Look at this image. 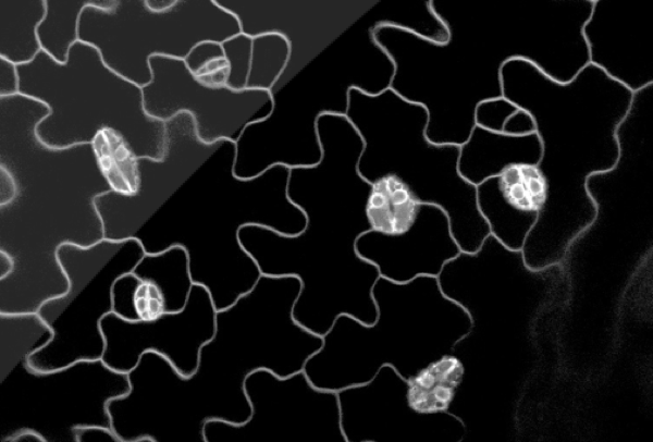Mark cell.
Listing matches in <instances>:
<instances>
[{
	"instance_id": "obj_1",
	"label": "cell",
	"mask_w": 653,
	"mask_h": 442,
	"mask_svg": "<svg viewBox=\"0 0 653 442\" xmlns=\"http://www.w3.org/2000/svg\"><path fill=\"white\" fill-rule=\"evenodd\" d=\"M430 5L447 29L446 42L391 25L378 26L373 38L394 65L390 89L424 108L432 143L460 146L468 139L478 105L503 96L507 61H529L560 83L589 64L582 28L592 0Z\"/></svg>"
},
{
	"instance_id": "obj_2",
	"label": "cell",
	"mask_w": 653,
	"mask_h": 442,
	"mask_svg": "<svg viewBox=\"0 0 653 442\" xmlns=\"http://www.w3.org/2000/svg\"><path fill=\"white\" fill-rule=\"evenodd\" d=\"M300 287L296 277L261 274L249 292L217 310L214 334L189 377L155 352L143 354L127 373L130 391L114 403L125 431L136 441L205 442L210 419L245 422L246 378L260 369L294 375L322 345V336L293 316Z\"/></svg>"
},
{
	"instance_id": "obj_3",
	"label": "cell",
	"mask_w": 653,
	"mask_h": 442,
	"mask_svg": "<svg viewBox=\"0 0 653 442\" xmlns=\"http://www.w3.org/2000/svg\"><path fill=\"white\" fill-rule=\"evenodd\" d=\"M318 134L321 160L289 169L287 181V196L305 213V229L283 235L245 225L238 237L261 274L300 281L293 316L323 336L341 315L366 324L375 321L372 287L380 274L356 249L358 237L373 229V185L358 171L362 140L345 115H322Z\"/></svg>"
},
{
	"instance_id": "obj_4",
	"label": "cell",
	"mask_w": 653,
	"mask_h": 442,
	"mask_svg": "<svg viewBox=\"0 0 653 442\" xmlns=\"http://www.w3.org/2000/svg\"><path fill=\"white\" fill-rule=\"evenodd\" d=\"M48 112L20 94L0 97V167L17 187L15 198L0 206V251L14 263L0 279V314L37 312L67 291L58 250L104 238L95 199L118 188L95 144L52 148L37 137Z\"/></svg>"
},
{
	"instance_id": "obj_5",
	"label": "cell",
	"mask_w": 653,
	"mask_h": 442,
	"mask_svg": "<svg viewBox=\"0 0 653 442\" xmlns=\"http://www.w3.org/2000/svg\"><path fill=\"white\" fill-rule=\"evenodd\" d=\"M501 76L503 97L532 116L541 143L544 201L521 251L531 269L560 265L594 220L587 180L616 164V132L633 93L590 63L567 83L522 59L507 61Z\"/></svg>"
},
{
	"instance_id": "obj_6",
	"label": "cell",
	"mask_w": 653,
	"mask_h": 442,
	"mask_svg": "<svg viewBox=\"0 0 653 442\" xmlns=\"http://www.w3.org/2000/svg\"><path fill=\"white\" fill-rule=\"evenodd\" d=\"M396 1L378 0L328 49L271 90L270 114L247 125L234 143L235 176L251 179L278 164L293 169L319 163V119L346 115L352 89L378 95L390 88L394 65L375 42L373 29L396 26Z\"/></svg>"
},
{
	"instance_id": "obj_7",
	"label": "cell",
	"mask_w": 653,
	"mask_h": 442,
	"mask_svg": "<svg viewBox=\"0 0 653 442\" xmlns=\"http://www.w3.org/2000/svg\"><path fill=\"white\" fill-rule=\"evenodd\" d=\"M377 319L366 324L341 315L304 371L320 389L337 392L371 380L383 366L415 383L453 359L469 332L467 311L442 292L436 277L397 283L379 278L372 287Z\"/></svg>"
},
{
	"instance_id": "obj_8",
	"label": "cell",
	"mask_w": 653,
	"mask_h": 442,
	"mask_svg": "<svg viewBox=\"0 0 653 442\" xmlns=\"http://www.w3.org/2000/svg\"><path fill=\"white\" fill-rule=\"evenodd\" d=\"M362 140L359 174L372 185L392 179L416 204L440 207L461 251H476L490 229L477 205L476 186L458 171L459 146L428 139V114L392 89L349 93L345 115Z\"/></svg>"
},
{
	"instance_id": "obj_9",
	"label": "cell",
	"mask_w": 653,
	"mask_h": 442,
	"mask_svg": "<svg viewBox=\"0 0 653 442\" xmlns=\"http://www.w3.org/2000/svg\"><path fill=\"white\" fill-rule=\"evenodd\" d=\"M19 94L41 101L49 112L36 126L37 137L52 148L95 144L112 133L133 159H160L165 123L144 109L143 88L112 71L91 45L77 41L65 63L45 51L17 65Z\"/></svg>"
},
{
	"instance_id": "obj_10",
	"label": "cell",
	"mask_w": 653,
	"mask_h": 442,
	"mask_svg": "<svg viewBox=\"0 0 653 442\" xmlns=\"http://www.w3.org/2000/svg\"><path fill=\"white\" fill-rule=\"evenodd\" d=\"M235 144L224 140L199 169L207 186L202 221L196 234L178 246L188 256L194 284L205 286L217 310L249 292L261 272L239 242L245 225H260L296 235L305 213L287 196L289 169L278 164L251 179L233 172Z\"/></svg>"
},
{
	"instance_id": "obj_11",
	"label": "cell",
	"mask_w": 653,
	"mask_h": 442,
	"mask_svg": "<svg viewBox=\"0 0 653 442\" xmlns=\"http://www.w3.org/2000/svg\"><path fill=\"white\" fill-rule=\"evenodd\" d=\"M436 278L444 295L471 320L469 332L454 347L457 363L527 349L535 318L565 280L560 265L531 269L521 250L491 234L476 251H460L447 261Z\"/></svg>"
},
{
	"instance_id": "obj_12",
	"label": "cell",
	"mask_w": 653,
	"mask_h": 442,
	"mask_svg": "<svg viewBox=\"0 0 653 442\" xmlns=\"http://www.w3.org/2000/svg\"><path fill=\"white\" fill-rule=\"evenodd\" d=\"M241 34L237 19L215 0H176L155 12L145 0H93L82 11L79 41L94 46L112 71L140 86L151 82L150 58L185 60L204 41Z\"/></svg>"
},
{
	"instance_id": "obj_13",
	"label": "cell",
	"mask_w": 653,
	"mask_h": 442,
	"mask_svg": "<svg viewBox=\"0 0 653 442\" xmlns=\"http://www.w3.org/2000/svg\"><path fill=\"white\" fill-rule=\"evenodd\" d=\"M128 391L127 373L102 359L45 372L24 359L0 381V442L25 430L37 432L44 442H76L78 427L111 428L108 404Z\"/></svg>"
},
{
	"instance_id": "obj_14",
	"label": "cell",
	"mask_w": 653,
	"mask_h": 442,
	"mask_svg": "<svg viewBox=\"0 0 653 442\" xmlns=\"http://www.w3.org/2000/svg\"><path fill=\"white\" fill-rule=\"evenodd\" d=\"M144 255L136 237L103 238L89 247L62 245L58 258L69 288L46 300L37 311L53 336L28 357V365L45 372L79 360L101 359L106 346L101 320L113 311V284L121 275L132 272Z\"/></svg>"
},
{
	"instance_id": "obj_15",
	"label": "cell",
	"mask_w": 653,
	"mask_h": 442,
	"mask_svg": "<svg viewBox=\"0 0 653 442\" xmlns=\"http://www.w3.org/2000/svg\"><path fill=\"white\" fill-rule=\"evenodd\" d=\"M245 393L249 418L242 423L206 421L205 442H346L337 393L315 386L304 370L287 377L254 371Z\"/></svg>"
},
{
	"instance_id": "obj_16",
	"label": "cell",
	"mask_w": 653,
	"mask_h": 442,
	"mask_svg": "<svg viewBox=\"0 0 653 442\" xmlns=\"http://www.w3.org/2000/svg\"><path fill=\"white\" fill-rule=\"evenodd\" d=\"M151 82L143 87L144 109L167 122L178 113L192 115L197 136L206 144L236 143L245 127L272 110L268 90H234L201 82L182 59L150 58Z\"/></svg>"
},
{
	"instance_id": "obj_17",
	"label": "cell",
	"mask_w": 653,
	"mask_h": 442,
	"mask_svg": "<svg viewBox=\"0 0 653 442\" xmlns=\"http://www.w3.org/2000/svg\"><path fill=\"white\" fill-rule=\"evenodd\" d=\"M165 123V148L160 159H134V189H111L95 199L104 238L135 237L141 228L220 148L222 142L199 139L190 114L178 113Z\"/></svg>"
},
{
	"instance_id": "obj_18",
	"label": "cell",
	"mask_w": 653,
	"mask_h": 442,
	"mask_svg": "<svg viewBox=\"0 0 653 442\" xmlns=\"http://www.w3.org/2000/svg\"><path fill=\"white\" fill-rule=\"evenodd\" d=\"M250 37L275 34L289 47L279 88L328 49L378 0H215ZM270 90V91H271Z\"/></svg>"
},
{
	"instance_id": "obj_19",
	"label": "cell",
	"mask_w": 653,
	"mask_h": 442,
	"mask_svg": "<svg viewBox=\"0 0 653 442\" xmlns=\"http://www.w3.org/2000/svg\"><path fill=\"white\" fill-rule=\"evenodd\" d=\"M412 382L383 366L368 382L337 391L346 442L455 439L461 420L447 409L422 410L410 402Z\"/></svg>"
},
{
	"instance_id": "obj_20",
	"label": "cell",
	"mask_w": 653,
	"mask_h": 442,
	"mask_svg": "<svg viewBox=\"0 0 653 442\" xmlns=\"http://www.w3.org/2000/svg\"><path fill=\"white\" fill-rule=\"evenodd\" d=\"M217 309L208 290L194 284L185 307L162 312L148 320H126L114 312L101 320L104 352L101 359L111 369L128 373L143 354L155 352L170 361L176 371L192 376L200 348L215 330Z\"/></svg>"
},
{
	"instance_id": "obj_21",
	"label": "cell",
	"mask_w": 653,
	"mask_h": 442,
	"mask_svg": "<svg viewBox=\"0 0 653 442\" xmlns=\"http://www.w3.org/2000/svg\"><path fill=\"white\" fill-rule=\"evenodd\" d=\"M357 253L381 278L404 283L420 275L438 277L460 247L446 213L438 206L415 204L406 225L395 232L371 229L356 242Z\"/></svg>"
},
{
	"instance_id": "obj_22",
	"label": "cell",
	"mask_w": 653,
	"mask_h": 442,
	"mask_svg": "<svg viewBox=\"0 0 653 442\" xmlns=\"http://www.w3.org/2000/svg\"><path fill=\"white\" fill-rule=\"evenodd\" d=\"M582 35L589 63L632 93L653 84L649 22L629 5L593 0Z\"/></svg>"
},
{
	"instance_id": "obj_23",
	"label": "cell",
	"mask_w": 653,
	"mask_h": 442,
	"mask_svg": "<svg viewBox=\"0 0 653 442\" xmlns=\"http://www.w3.org/2000/svg\"><path fill=\"white\" fill-rule=\"evenodd\" d=\"M478 209L490 234L521 250L544 201V183L535 167H515L476 186Z\"/></svg>"
},
{
	"instance_id": "obj_24",
	"label": "cell",
	"mask_w": 653,
	"mask_h": 442,
	"mask_svg": "<svg viewBox=\"0 0 653 442\" xmlns=\"http://www.w3.org/2000/svg\"><path fill=\"white\" fill-rule=\"evenodd\" d=\"M541 143L537 133L510 135L475 125L468 139L459 146L458 171L477 186L515 167H537Z\"/></svg>"
},
{
	"instance_id": "obj_25",
	"label": "cell",
	"mask_w": 653,
	"mask_h": 442,
	"mask_svg": "<svg viewBox=\"0 0 653 442\" xmlns=\"http://www.w3.org/2000/svg\"><path fill=\"white\" fill-rule=\"evenodd\" d=\"M227 71L224 85L234 90L270 91L289 58L287 41L275 34H238L222 44Z\"/></svg>"
},
{
	"instance_id": "obj_26",
	"label": "cell",
	"mask_w": 653,
	"mask_h": 442,
	"mask_svg": "<svg viewBox=\"0 0 653 442\" xmlns=\"http://www.w3.org/2000/svg\"><path fill=\"white\" fill-rule=\"evenodd\" d=\"M132 272L159 291L163 312L180 311L187 304L194 282L183 247L175 245L160 253H145Z\"/></svg>"
},
{
	"instance_id": "obj_27",
	"label": "cell",
	"mask_w": 653,
	"mask_h": 442,
	"mask_svg": "<svg viewBox=\"0 0 653 442\" xmlns=\"http://www.w3.org/2000/svg\"><path fill=\"white\" fill-rule=\"evenodd\" d=\"M46 13V0H0V58L20 65L41 51L37 28Z\"/></svg>"
},
{
	"instance_id": "obj_28",
	"label": "cell",
	"mask_w": 653,
	"mask_h": 442,
	"mask_svg": "<svg viewBox=\"0 0 653 442\" xmlns=\"http://www.w3.org/2000/svg\"><path fill=\"white\" fill-rule=\"evenodd\" d=\"M52 336V330L37 312L0 314V381Z\"/></svg>"
},
{
	"instance_id": "obj_29",
	"label": "cell",
	"mask_w": 653,
	"mask_h": 442,
	"mask_svg": "<svg viewBox=\"0 0 653 442\" xmlns=\"http://www.w3.org/2000/svg\"><path fill=\"white\" fill-rule=\"evenodd\" d=\"M93 0H46V13L37 28L41 50L65 63L72 46L79 40L82 11Z\"/></svg>"
},
{
	"instance_id": "obj_30",
	"label": "cell",
	"mask_w": 653,
	"mask_h": 442,
	"mask_svg": "<svg viewBox=\"0 0 653 442\" xmlns=\"http://www.w3.org/2000/svg\"><path fill=\"white\" fill-rule=\"evenodd\" d=\"M475 123L485 130L510 135L535 133L532 116L503 96L479 103Z\"/></svg>"
},
{
	"instance_id": "obj_31",
	"label": "cell",
	"mask_w": 653,
	"mask_h": 442,
	"mask_svg": "<svg viewBox=\"0 0 653 442\" xmlns=\"http://www.w3.org/2000/svg\"><path fill=\"white\" fill-rule=\"evenodd\" d=\"M184 61L188 70L197 77L227 67L222 44L215 41H204L196 45Z\"/></svg>"
},
{
	"instance_id": "obj_32",
	"label": "cell",
	"mask_w": 653,
	"mask_h": 442,
	"mask_svg": "<svg viewBox=\"0 0 653 442\" xmlns=\"http://www.w3.org/2000/svg\"><path fill=\"white\" fill-rule=\"evenodd\" d=\"M141 283L133 272L118 278L112 288V312L126 320H141L136 307V292Z\"/></svg>"
},
{
	"instance_id": "obj_33",
	"label": "cell",
	"mask_w": 653,
	"mask_h": 442,
	"mask_svg": "<svg viewBox=\"0 0 653 442\" xmlns=\"http://www.w3.org/2000/svg\"><path fill=\"white\" fill-rule=\"evenodd\" d=\"M19 89L17 65L4 58H0V97L17 95Z\"/></svg>"
},
{
	"instance_id": "obj_34",
	"label": "cell",
	"mask_w": 653,
	"mask_h": 442,
	"mask_svg": "<svg viewBox=\"0 0 653 442\" xmlns=\"http://www.w3.org/2000/svg\"><path fill=\"white\" fill-rule=\"evenodd\" d=\"M76 442H122L111 428L101 426L78 427Z\"/></svg>"
},
{
	"instance_id": "obj_35",
	"label": "cell",
	"mask_w": 653,
	"mask_h": 442,
	"mask_svg": "<svg viewBox=\"0 0 653 442\" xmlns=\"http://www.w3.org/2000/svg\"><path fill=\"white\" fill-rule=\"evenodd\" d=\"M17 193V187L12 174L0 167V206L11 202Z\"/></svg>"
},
{
	"instance_id": "obj_36",
	"label": "cell",
	"mask_w": 653,
	"mask_h": 442,
	"mask_svg": "<svg viewBox=\"0 0 653 442\" xmlns=\"http://www.w3.org/2000/svg\"><path fill=\"white\" fill-rule=\"evenodd\" d=\"M149 10L155 12H163L172 8L176 0H145Z\"/></svg>"
},
{
	"instance_id": "obj_37",
	"label": "cell",
	"mask_w": 653,
	"mask_h": 442,
	"mask_svg": "<svg viewBox=\"0 0 653 442\" xmlns=\"http://www.w3.org/2000/svg\"><path fill=\"white\" fill-rule=\"evenodd\" d=\"M22 441H27V442H44V439L41 438V435H39L37 432L33 431V430H25V431H21L17 434H15L10 442H22Z\"/></svg>"
},
{
	"instance_id": "obj_38",
	"label": "cell",
	"mask_w": 653,
	"mask_h": 442,
	"mask_svg": "<svg viewBox=\"0 0 653 442\" xmlns=\"http://www.w3.org/2000/svg\"><path fill=\"white\" fill-rule=\"evenodd\" d=\"M13 267L14 263L12 258L8 254L0 251V279L9 275L12 272Z\"/></svg>"
}]
</instances>
